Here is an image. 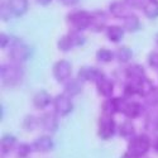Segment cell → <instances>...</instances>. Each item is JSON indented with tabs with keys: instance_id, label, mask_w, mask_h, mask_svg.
Returning a JSON list of instances; mask_svg holds the SVG:
<instances>
[{
	"instance_id": "obj_36",
	"label": "cell",
	"mask_w": 158,
	"mask_h": 158,
	"mask_svg": "<svg viewBox=\"0 0 158 158\" xmlns=\"http://www.w3.org/2000/svg\"><path fill=\"white\" fill-rule=\"evenodd\" d=\"M130 9H143L147 0H124Z\"/></svg>"
},
{
	"instance_id": "obj_24",
	"label": "cell",
	"mask_w": 158,
	"mask_h": 158,
	"mask_svg": "<svg viewBox=\"0 0 158 158\" xmlns=\"http://www.w3.org/2000/svg\"><path fill=\"white\" fill-rule=\"evenodd\" d=\"M115 60L123 64L129 63L131 60H133V51H131L130 47L122 46L115 51Z\"/></svg>"
},
{
	"instance_id": "obj_16",
	"label": "cell",
	"mask_w": 158,
	"mask_h": 158,
	"mask_svg": "<svg viewBox=\"0 0 158 158\" xmlns=\"http://www.w3.org/2000/svg\"><path fill=\"white\" fill-rule=\"evenodd\" d=\"M82 87H84V82L78 80L77 77L70 78V80H67L63 84V94L69 95L70 98H75L81 94Z\"/></svg>"
},
{
	"instance_id": "obj_5",
	"label": "cell",
	"mask_w": 158,
	"mask_h": 158,
	"mask_svg": "<svg viewBox=\"0 0 158 158\" xmlns=\"http://www.w3.org/2000/svg\"><path fill=\"white\" fill-rule=\"evenodd\" d=\"M118 133V125L113 116L101 115L98 125V135L102 140H109Z\"/></svg>"
},
{
	"instance_id": "obj_35",
	"label": "cell",
	"mask_w": 158,
	"mask_h": 158,
	"mask_svg": "<svg viewBox=\"0 0 158 158\" xmlns=\"http://www.w3.org/2000/svg\"><path fill=\"white\" fill-rule=\"evenodd\" d=\"M147 62H148L151 69L158 70V52L152 51L151 53L148 55V57H147Z\"/></svg>"
},
{
	"instance_id": "obj_9",
	"label": "cell",
	"mask_w": 158,
	"mask_h": 158,
	"mask_svg": "<svg viewBox=\"0 0 158 158\" xmlns=\"http://www.w3.org/2000/svg\"><path fill=\"white\" fill-rule=\"evenodd\" d=\"M108 28V14L105 11L98 9L91 11V22H90V28L95 33H101Z\"/></svg>"
},
{
	"instance_id": "obj_40",
	"label": "cell",
	"mask_w": 158,
	"mask_h": 158,
	"mask_svg": "<svg viewBox=\"0 0 158 158\" xmlns=\"http://www.w3.org/2000/svg\"><path fill=\"white\" fill-rule=\"evenodd\" d=\"M152 149H153L156 153H158V135L152 139Z\"/></svg>"
},
{
	"instance_id": "obj_42",
	"label": "cell",
	"mask_w": 158,
	"mask_h": 158,
	"mask_svg": "<svg viewBox=\"0 0 158 158\" xmlns=\"http://www.w3.org/2000/svg\"><path fill=\"white\" fill-rule=\"evenodd\" d=\"M122 158H138V157H137V156H134V154H131L130 152H128V151H127V152L122 156Z\"/></svg>"
},
{
	"instance_id": "obj_10",
	"label": "cell",
	"mask_w": 158,
	"mask_h": 158,
	"mask_svg": "<svg viewBox=\"0 0 158 158\" xmlns=\"http://www.w3.org/2000/svg\"><path fill=\"white\" fill-rule=\"evenodd\" d=\"M39 127L48 133H56L60 127L58 115L55 111H48L39 116Z\"/></svg>"
},
{
	"instance_id": "obj_37",
	"label": "cell",
	"mask_w": 158,
	"mask_h": 158,
	"mask_svg": "<svg viewBox=\"0 0 158 158\" xmlns=\"http://www.w3.org/2000/svg\"><path fill=\"white\" fill-rule=\"evenodd\" d=\"M89 70H90V67H81L80 70H78V72H77V78L80 81H82L84 84L85 82H89Z\"/></svg>"
},
{
	"instance_id": "obj_32",
	"label": "cell",
	"mask_w": 158,
	"mask_h": 158,
	"mask_svg": "<svg viewBox=\"0 0 158 158\" xmlns=\"http://www.w3.org/2000/svg\"><path fill=\"white\" fill-rule=\"evenodd\" d=\"M67 34H69L70 38H71V41H72V43H73V47H81V46H84L85 42H86V38H85V35L82 34V32L70 31Z\"/></svg>"
},
{
	"instance_id": "obj_38",
	"label": "cell",
	"mask_w": 158,
	"mask_h": 158,
	"mask_svg": "<svg viewBox=\"0 0 158 158\" xmlns=\"http://www.w3.org/2000/svg\"><path fill=\"white\" fill-rule=\"evenodd\" d=\"M13 39L6 34V33H2L0 34V48H9L10 43H11Z\"/></svg>"
},
{
	"instance_id": "obj_18",
	"label": "cell",
	"mask_w": 158,
	"mask_h": 158,
	"mask_svg": "<svg viewBox=\"0 0 158 158\" xmlns=\"http://www.w3.org/2000/svg\"><path fill=\"white\" fill-rule=\"evenodd\" d=\"M124 34H125V29L123 28V25L113 24V25H108V28L105 29V35H106L108 41L111 43H119L124 38Z\"/></svg>"
},
{
	"instance_id": "obj_31",
	"label": "cell",
	"mask_w": 158,
	"mask_h": 158,
	"mask_svg": "<svg viewBox=\"0 0 158 158\" xmlns=\"http://www.w3.org/2000/svg\"><path fill=\"white\" fill-rule=\"evenodd\" d=\"M32 151H33V146H31L28 143H20L15 148V156L17 158H28Z\"/></svg>"
},
{
	"instance_id": "obj_34",
	"label": "cell",
	"mask_w": 158,
	"mask_h": 158,
	"mask_svg": "<svg viewBox=\"0 0 158 158\" xmlns=\"http://www.w3.org/2000/svg\"><path fill=\"white\" fill-rule=\"evenodd\" d=\"M146 101L152 108H157L158 106V86H156L152 93L146 98Z\"/></svg>"
},
{
	"instance_id": "obj_13",
	"label": "cell",
	"mask_w": 158,
	"mask_h": 158,
	"mask_svg": "<svg viewBox=\"0 0 158 158\" xmlns=\"http://www.w3.org/2000/svg\"><path fill=\"white\" fill-rule=\"evenodd\" d=\"M122 114H124L127 119H130V120L138 119L140 115L144 114V106L138 101H133V100L128 99Z\"/></svg>"
},
{
	"instance_id": "obj_43",
	"label": "cell",
	"mask_w": 158,
	"mask_h": 158,
	"mask_svg": "<svg viewBox=\"0 0 158 158\" xmlns=\"http://www.w3.org/2000/svg\"><path fill=\"white\" fill-rule=\"evenodd\" d=\"M154 42H156V44H157V47H158V33H157L156 37H154Z\"/></svg>"
},
{
	"instance_id": "obj_4",
	"label": "cell",
	"mask_w": 158,
	"mask_h": 158,
	"mask_svg": "<svg viewBox=\"0 0 158 158\" xmlns=\"http://www.w3.org/2000/svg\"><path fill=\"white\" fill-rule=\"evenodd\" d=\"M151 148H152V139L149 138L148 134L142 133V134H135L133 138L129 139L127 151L137 156L138 158H142L148 153Z\"/></svg>"
},
{
	"instance_id": "obj_22",
	"label": "cell",
	"mask_w": 158,
	"mask_h": 158,
	"mask_svg": "<svg viewBox=\"0 0 158 158\" xmlns=\"http://www.w3.org/2000/svg\"><path fill=\"white\" fill-rule=\"evenodd\" d=\"M118 134H119L122 138L125 139H130L135 135V127L134 123L131 122L130 119L124 120L122 124L118 125Z\"/></svg>"
},
{
	"instance_id": "obj_26",
	"label": "cell",
	"mask_w": 158,
	"mask_h": 158,
	"mask_svg": "<svg viewBox=\"0 0 158 158\" xmlns=\"http://www.w3.org/2000/svg\"><path fill=\"white\" fill-rule=\"evenodd\" d=\"M154 87H156V85L152 82V80H149L148 77H144L143 80L138 81V93H139V96L146 99L153 91Z\"/></svg>"
},
{
	"instance_id": "obj_8",
	"label": "cell",
	"mask_w": 158,
	"mask_h": 158,
	"mask_svg": "<svg viewBox=\"0 0 158 158\" xmlns=\"http://www.w3.org/2000/svg\"><path fill=\"white\" fill-rule=\"evenodd\" d=\"M52 73L56 81L60 84H64L67 80L71 78L72 75V64L67 60H58L52 69Z\"/></svg>"
},
{
	"instance_id": "obj_27",
	"label": "cell",
	"mask_w": 158,
	"mask_h": 158,
	"mask_svg": "<svg viewBox=\"0 0 158 158\" xmlns=\"http://www.w3.org/2000/svg\"><path fill=\"white\" fill-rule=\"evenodd\" d=\"M95 58H96V61L99 63H105L106 64V63H110L115 58V53L109 48H100L96 52Z\"/></svg>"
},
{
	"instance_id": "obj_33",
	"label": "cell",
	"mask_w": 158,
	"mask_h": 158,
	"mask_svg": "<svg viewBox=\"0 0 158 158\" xmlns=\"http://www.w3.org/2000/svg\"><path fill=\"white\" fill-rule=\"evenodd\" d=\"M0 17H2V20H4V22H9L11 18H14V15H13L11 10L9 9L6 2L2 3V6H0Z\"/></svg>"
},
{
	"instance_id": "obj_17",
	"label": "cell",
	"mask_w": 158,
	"mask_h": 158,
	"mask_svg": "<svg viewBox=\"0 0 158 158\" xmlns=\"http://www.w3.org/2000/svg\"><path fill=\"white\" fill-rule=\"evenodd\" d=\"M6 4L15 18L23 17L29 9V0H6Z\"/></svg>"
},
{
	"instance_id": "obj_29",
	"label": "cell",
	"mask_w": 158,
	"mask_h": 158,
	"mask_svg": "<svg viewBox=\"0 0 158 158\" xmlns=\"http://www.w3.org/2000/svg\"><path fill=\"white\" fill-rule=\"evenodd\" d=\"M57 48L61 51V52H70L72 48H75L73 47V43H72V41H71V38H70V35L69 34H64V35H62V37H60V39H58V42H57Z\"/></svg>"
},
{
	"instance_id": "obj_3",
	"label": "cell",
	"mask_w": 158,
	"mask_h": 158,
	"mask_svg": "<svg viewBox=\"0 0 158 158\" xmlns=\"http://www.w3.org/2000/svg\"><path fill=\"white\" fill-rule=\"evenodd\" d=\"M31 55H32V49L23 39L13 38V41L9 46V52H8V56L11 62L23 63L31 57Z\"/></svg>"
},
{
	"instance_id": "obj_12",
	"label": "cell",
	"mask_w": 158,
	"mask_h": 158,
	"mask_svg": "<svg viewBox=\"0 0 158 158\" xmlns=\"http://www.w3.org/2000/svg\"><path fill=\"white\" fill-rule=\"evenodd\" d=\"M129 6L127 5V3L124 0H114L109 4V13L110 15L116 18V19H124L127 15L130 14L129 11Z\"/></svg>"
},
{
	"instance_id": "obj_14",
	"label": "cell",
	"mask_w": 158,
	"mask_h": 158,
	"mask_svg": "<svg viewBox=\"0 0 158 158\" xmlns=\"http://www.w3.org/2000/svg\"><path fill=\"white\" fill-rule=\"evenodd\" d=\"M33 151H35L37 153H48L53 149L55 143L51 135L48 134H43L41 137H38L34 142H33Z\"/></svg>"
},
{
	"instance_id": "obj_23",
	"label": "cell",
	"mask_w": 158,
	"mask_h": 158,
	"mask_svg": "<svg viewBox=\"0 0 158 158\" xmlns=\"http://www.w3.org/2000/svg\"><path fill=\"white\" fill-rule=\"evenodd\" d=\"M14 148H17V137L11 135V134L3 135L2 140H0V149H2V153L9 154Z\"/></svg>"
},
{
	"instance_id": "obj_41",
	"label": "cell",
	"mask_w": 158,
	"mask_h": 158,
	"mask_svg": "<svg viewBox=\"0 0 158 158\" xmlns=\"http://www.w3.org/2000/svg\"><path fill=\"white\" fill-rule=\"evenodd\" d=\"M53 0H35V3L37 4H39V5H42V6H47V5H49Z\"/></svg>"
},
{
	"instance_id": "obj_25",
	"label": "cell",
	"mask_w": 158,
	"mask_h": 158,
	"mask_svg": "<svg viewBox=\"0 0 158 158\" xmlns=\"http://www.w3.org/2000/svg\"><path fill=\"white\" fill-rule=\"evenodd\" d=\"M142 11L148 19H157L158 18V0H147V3L143 6Z\"/></svg>"
},
{
	"instance_id": "obj_6",
	"label": "cell",
	"mask_w": 158,
	"mask_h": 158,
	"mask_svg": "<svg viewBox=\"0 0 158 158\" xmlns=\"http://www.w3.org/2000/svg\"><path fill=\"white\" fill-rule=\"evenodd\" d=\"M52 105H53V111L58 116H67L73 110L72 98H70L69 95H66V94L56 95L53 98V101H52Z\"/></svg>"
},
{
	"instance_id": "obj_19",
	"label": "cell",
	"mask_w": 158,
	"mask_h": 158,
	"mask_svg": "<svg viewBox=\"0 0 158 158\" xmlns=\"http://www.w3.org/2000/svg\"><path fill=\"white\" fill-rule=\"evenodd\" d=\"M144 129L151 134H156L158 131V111L157 110H149L146 113Z\"/></svg>"
},
{
	"instance_id": "obj_7",
	"label": "cell",
	"mask_w": 158,
	"mask_h": 158,
	"mask_svg": "<svg viewBox=\"0 0 158 158\" xmlns=\"http://www.w3.org/2000/svg\"><path fill=\"white\" fill-rule=\"evenodd\" d=\"M127 100L124 96L122 98H109L105 99L101 104V111L102 115H108V116H114L118 113H123L124 106L127 104Z\"/></svg>"
},
{
	"instance_id": "obj_20",
	"label": "cell",
	"mask_w": 158,
	"mask_h": 158,
	"mask_svg": "<svg viewBox=\"0 0 158 158\" xmlns=\"http://www.w3.org/2000/svg\"><path fill=\"white\" fill-rule=\"evenodd\" d=\"M114 81L110 80V78L105 77L104 80H101L98 85H96V90H98V94L104 98V99H109L113 98L114 94Z\"/></svg>"
},
{
	"instance_id": "obj_15",
	"label": "cell",
	"mask_w": 158,
	"mask_h": 158,
	"mask_svg": "<svg viewBox=\"0 0 158 158\" xmlns=\"http://www.w3.org/2000/svg\"><path fill=\"white\" fill-rule=\"evenodd\" d=\"M53 99H52L51 94L46 90H39L34 94L33 99H32V102H33V106L38 110H43L46 109L49 104H52Z\"/></svg>"
},
{
	"instance_id": "obj_39",
	"label": "cell",
	"mask_w": 158,
	"mask_h": 158,
	"mask_svg": "<svg viewBox=\"0 0 158 158\" xmlns=\"http://www.w3.org/2000/svg\"><path fill=\"white\" fill-rule=\"evenodd\" d=\"M61 4H63L64 6H75L80 3V0H60Z\"/></svg>"
},
{
	"instance_id": "obj_1",
	"label": "cell",
	"mask_w": 158,
	"mask_h": 158,
	"mask_svg": "<svg viewBox=\"0 0 158 158\" xmlns=\"http://www.w3.org/2000/svg\"><path fill=\"white\" fill-rule=\"evenodd\" d=\"M0 77H2V82L4 86L14 87L23 81L24 70L20 63L17 62L4 63L0 67Z\"/></svg>"
},
{
	"instance_id": "obj_2",
	"label": "cell",
	"mask_w": 158,
	"mask_h": 158,
	"mask_svg": "<svg viewBox=\"0 0 158 158\" xmlns=\"http://www.w3.org/2000/svg\"><path fill=\"white\" fill-rule=\"evenodd\" d=\"M67 24L71 31L77 32H84L90 28V22H91V13L87 10L77 9L70 11L67 17H66Z\"/></svg>"
},
{
	"instance_id": "obj_30",
	"label": "cell",
	"mask_w": 158,
	"mask_h": 158,
	"mask_svg": "<svg viewBox=\"0 0 158 158\" xmlns=\"http://www.w3.org/2000/svg\"><path fill=\"white\" fill-rule=\"evenodd\" d=\"M106 77L105 76V73L98 69V67H90L89 70V82H93L95 85H98L101 80H104V78Z\"/></svg>"
},
{
	"instance_id": "obj_21",
	"label": "cell",
	"mask_w": 158,
	"mask_h": 158,
	"mask_svg": "<svg viewBox=\"0 0 158 158\" xmlns=\"http://www.w3.org/2000/svg\"><path fill=\"white\" fill-rule=\"evenodd\" d=\"M142 27L140 24V20L138 18V15L130 13L129 15H127L124 19H123V28L125 29V32L128 33H134V32H138Z\"/></svg>"
},
{
	"instance_id": "obj_28",
	"label": "cell",
	"mask_w": 158,
	"mask_h": 158,
	"mask_svg": "<svg viewBox=\"0 0 158 158\" xmlns=\"http://www.w3.org/2000/svg\"><path fill=\"white\" fill-rule=\"evenodd\" d=\"M22 127L27 131H33L39 127V118L34 115H27L22 122Z\"/></svg>"
},
{
	"instance_id": "obj_11",
	"label": "cell",
	"mask_w": 158,
	"mask_h": 158,
	"mask_svg": "<svg viewBox=\"0 0 158 158\" xmlns=\"http://www.w3.org/2000/svg\"><path fill=\"white\" fill-rule=\"evenodd\" d=\"M125 71V81H134L138 82L143 80L146 76V69L139 63H131L124 70Z\"/></svg>"
}]
</instances>
